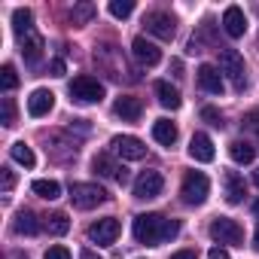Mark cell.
Masks as SVG:
<instances>
[{
    "mask_svg": "<svg viewBox=\"0 0 259 259\" xmlns=\"http://www.w3.org/2000/svg\"><path fill=\"white\" fill-rule=\"evenodd\" d=\"M132 232H135V238H138L141 244H147V247H159L162 241L177 238L180 223L165 220V217H159V213H141V217H135Z\"/></svg>",
    "mask_w": 259,
    "mask_h": 259,
    "instance_id": "cell-1",
    "label": "cell"
},
{
    "mask_svg": "<svg viewBox=\"0 0 259 259\" xmlns=\"http://www.w3.org/2000/svg\"><path fill=\"white\" fill-rule=\"evenodd\" d=\"M220 73H226L235 85V92H244L247 89V73H244V58L241 52L235 49H223L220 52Z\"/></svg>",
    "mask_w": 259,
    "mask_h": 259,
    "instance_id": "cell-2",
    "label": "cell"
},
{
    "mask_svg": "<svg viewBox=\"0 0 259 259\" xmlns=\"http://www.w3.org/2000/svg\"><path fill=\"white\" fill-rule=\"evenodd\" d=\"M207 192H210V180L201 174V171H189L183 177V186H180V195L186 204H204L207 201Z\"/></svg>",
    "mask_w": 259,
    "mask_h": 259,
    "instance_id": "cell-3",
    "label": "cell"
},
{
    "mask_svg": "<svg viewBox=\"0 0 259 259\" xmlns=\"http://www.w3.org/2000/svg\"><path fill=\"white\" fill-rule=\"evenodd\" d=\"M70 201L79 210H92V207H98V204L107 201V192L98 183H73L70 186Z\"/></svg>",
    "mask_w": 259,
    "mask_h": 259,
    "instance_id": "cell-4",
    "label": "cell"
},
{
    "mask_svg": "<svg viewBox=\"0 0 259 259\" xmlns=\"http://www.w3.org/2000/svg\"><path fill=\"white\" fill-rule=\"evenodd\" d=\"M210 238L217 244H226V247H241L244 244V229L229 217H217L210 223Z\"/></svg>",
    "mask_w": 259,
    "mask_h": 259,
    "instance_id": "cell-5",
    "label": "cell"
},
{
    "mask_svg": "<svg viewBox=\"0 0 259 259\" xmlns=\"http://www.w3.org/2000/svg\"><path fill=\"white\" fill-rule=\"evenodd\" d=\"M70 98L73 101H79V104H98L101 98H104V85L95 79V76H76L73 82H70Z\"/></svg>",
    "mask_w": 259,
    "mask_h": 259,
    "instance_id": "cell-6",
    "label": "cell"
},
{
    "mask_svg": "<svg viewBox=\"0 0 259 259\" xmlns=\"http://www.w3.org/2000/svg\"><path fill=\"white\" fill-rule=\"evenodd\" d=\"M110 147H113L116 156H122V159H128V162H141V159L147 156L144 141H141V138H132V135H116V138L110 141Z\"/></svg>",
    "mask_w": 259,
    "mask_h": 259,
    "instance_id": "cell-7",
    "label": "cell"
},
{
    "mask_svg": "<svg viewBox=\"0 0 259 259\" xmlns=\"http://www.w3.org/2000/svg\"><path fill=\"white\" fill-rule=\"evenodd\" d=\"M119 232H122L119 220L107 217V220H98V223H92V226H89V241H92V244H98V247H107V244H113V241L119 238Z\"/></svg>",
    "mask_w": 259,
    "mask_h": 259,
    "instance_id": "cell-8",
    "label": "cell"
},
{
    "mask_svg": "<svg viewBox=\"0 0 259 259\" xmlns=\"http://www.w3.org/2000/svg\"><path fill=\"white\" fill-rule=\"evenodd\" d=\"M162 189H165V177L159 174V171H144L138 180H135V198H156V195H162Z\"/></svg>",
    "mask_w": 259,
    "mask_h": 259,
    "instance_id": "cell-9",
    "label": "cell"
},
{
    "mask_svg": "<svg viewBox=\"0 0 259 259\" xmlns=\"http://www.w3.org/2000/svg\"><path fill=\"white\" fill-rule=\"evenodd\" d=\"M144 25H147V31L156 34L159 40H174V34H177V22H174V16H168V13H150V16L144 19Z\"/></svg>",
    "mask_w": 259,
    "mask_h": 259,
    "instance_id": "cell-10",
    "label": "cell"
},
{
    "mask_svg": "<svg viewBox=\"0 0 259 259\" xmlns=\"http://www.w3.org/2000/svg\"><path fill=\"white\" fill-rule=\"evenodd\" d=\"M92 168H95V174L110 177V180H116V183H125V180H128L125 165H116L110 153H98V156H95V162H92Z\"/></svg>",
    "mask_w": 259,
    "mask_h": 259,
    "instance_id": "cell-11",
    "label": "cell"
},
{
    "mask_svg": "<svg viewBox=\"0 0 259 259\" xmlns=\"http://www.w3.org/2000/svg\"><path fill=\"white\" fill-rule=\"evenodd\" d=\"M223 31H226L232 40L244 37V31H247V16H244L241 7H229V10L223 13Z\"/></svg>",
    "mask_w": 259,
    "mask_h": 259,
    "instance_id": "cell-12",
    "label": "cell"
},
{
    "mask_svg": "<svg viewBox=\"0 0 259 259\" xmlns=\"http://www.w3.org/2000/svg\"><path fill=\"white\" fill-rule=\"evenodd\" d=\"M132 52H135V58H138L141 64H147V67H156V64L162 61V49H159L156 43H150L147 37H138V40L132 43Z\"/></svg>",
    "mask_w": 259,
    "mask_h": 259,
    "instance_id": "cell-13",
    "label": "cell"
},
{
    "mask_svg": "<svg viewBox=\"0 0 259 259\" xmlns=\"http://www.w3.org/2000/svg\"><path fill=\"white\" fill-rule=\"evenodd\" d=\"M198 85H201L204 92H210V95H223V92H226L223 73H220V67H213V64H201V67H198Z\"/></svg>",
    "mask_w": 259,
    "mask_h": 259,
    "instance_id": "cell-14",
    "label": "cell"
},
{
    "mask_svg": "<svg viewBox=\"0 0 259 259\" xmlns=\"http://www.w3.org/2000/svg\"><path fill=\"white\" fill-rule=\"evenodd\" d=\"M52 107H55V95H52L49 89H37V92H31V98H28V113H31L34 119L49 116Z\"/></svg>",
    "mask_w": 259,
    "mask_h": 259,
    "instance_id": "cell-15",
    "label": "cell"
},
{
    "mask_svg": "<svg viewBox=\"0 0 259 259\" xmlns=\"http://www.w3.org/2000/svg\"><path fill=\"white\" fill-rule=\"evenodd\" d=\"M113 113H116L122 122H138L141 113H144V104H141L138 98H132V95H122V98H116Z\"/></svg>",
    "mask_w": 259,
    "mask_h": 259,
    "instance_id": "cell-16",
    "label": "cell"
},
{
    "mask_svg": "<svg viewBox=\"0 0 259 259\" xmlns=\"http://www.w3.org/2000/svg\"><path fill=\"white\" fill-rule=\"evenodd\" d=\"M223 186H226V201H229V204H241V201H244L247 183H244V177H241L238 171H226Z\"/></svg>",
    "mask_w": 259,
    "mask_h": 259,
    "instance_id": "cell-17",
    "label": "cell"
},
{
    "mask_svg": "<svg viewBox=\"0 0 259 259\" xmlns=\"http://www.w3.org/2000/svg\"><path fill=\"white\" fill-rule=\"evenodd\" d=\"M189 156L195 159V162H213V141L204 135V132H198V135H192V141H189Z\"/></svg>",
    "mask_w": 259,
    "mask_h": 259,
    "instance_id": "cell-18",
    "label": "cell"
},
{
    "mask_svg": "<svg viewBox=\"0 0 259 259\" xmlns=\"http://www.w3.org/2000/svg\"><path fill=\"white\" fill-rule=\"evenodd\" d=\"M156 95H159V104H162L165 110H180V104H183L180 92H177L168 79H159V82H156Z\"/></svg>",
    "mask_w": 259,
    "mask_h": 259,
    "instance_id": "cell-19",
    "label": "cell"
},
{
    "mask_svg": "<svg viewBox=\"0 0 259 259\" xmlns=\"http://www.w3.org/2000/svg\"><path fill=\"white\" fill-rule=\"evenodd\" d=\"M153 138L162 144V147H174L177 144V125L171 119H156L153 122Z\"/></svg>",
    "mask_w": 259,
    "mask_h": 259,
    "instance_id": "cell-20",
    "label": "cell"
},
{
    "mask_svg": "<svg viewBox=\"0 0 259 259\" xmlns=\"http://www.w3.org/2000/svg\"><path fill=\"white\" fill-rule=\"evenodd\" d=\"M22 55H25V61L28 64H37L40 58H43V37L40 34H28V37H22Z\"/></svg>",
    "mask_w": 259,
    "mask_h": 259,
    "instance_id": "cell-21",
    "label": "cell"
},
{
    "mask_svg": "<svg viewBox=\"0 0 259 259\" xmlns=\"http://www.w3.org/2000/svg\"><path fill=\"white\" fill-rule=\"evenodd\" d=\"M229 156H232V162H238V165H250V162L256 159V147L247 144V141H232V144H229Z\"/></svg>",
    "mask_w": 259,
    "mask_h": 259,
    "instance_id": "cell-22",
    "label": "cell"
},
{
    "mask_svg": "<svg viewBox=\"0 0 259 259\" xmlns=\"http://www.w3.org/2000/svg\"><path fill=\"white\" fill-rule=\"evenodd\" d=\"M31 189H34L40 198H46V201L61 198V183H58V180H34V183H31Z\"/></svg>",
    "mask_w": 259,
    "mask_h": 259,
    "instance_id": "cell-23",
    "label": "cell"
},
{
    "mask_svg": "<svg viewBox=\"0 0 259 259\" xmlns=\"http://www.w3.org/2000/svg\"><path fill=\"white\" fill-rule=\"evenodd\" d=\"M31 22H34V13H31L28 7H19V10L13 13V28H16L19 37H28V34H31Z\"/></svg>",
    "mask_w": 259,
    "mask_h": 259,
    "instance_id": "cell-24",
    "label": "cell"
},
{
    "mask_svg": "<svg viewBox=\"0 0 259 259\" xmlns=\"http://www.w3.org/2000/svg\"><path fill=\"white\" fill-rule=\"evenodd\" d=\"M10 156H13L19 165H25V168H34V165H37V156H34V150H31L28 144H22V141L10 147Z\"/></svg>",
    "mask_w": 259,
    "mask_h": 259,
    "instance_id": "cell-25",
    "label": "cell"
},
{
    "mask_svg": "<svg viewBox=\"0 0 259 259\" xmlns=\"http://www.w3.org/2000/svg\"><path fill=\"white\" fill-rule=\"evenodd\" d=\"M37 229H40V223H37V217L31 210H22L16 217V232L19 235H37Z\"/></svg>",
    "mask_w": 259,
    "mask_h": 259,
    "instance_id": "cell-26",
    "label": "cell"
},
{
    "mask_svg": "<svg viewBox=\"0 0 259 259\" xmlns=\"http://www.w3.org/2000/svg\"><path fill=\"white\" fill-rule=\"evenodd\" d=\"M46 229H49V235H67V229H70L67 213H52V217L46 220Z\"/></svg>",
    "mask_w": 259,
    "mask_h": 259,
    "instance_id": "cell-27",
    "label": "cell"
},
{
    "mask_svg": "<svg viewBox=\"0 0 259 259\" xmlns=\"http://www.w3.org/2000/svg\"><path fill=\"white\" fill-rule=\"evenodd\" d=\"M135 13V0H113L110 4V16L113 19H128Z\"/></svg>",
    "mask_w": 259,
    "mask_h": 259,
    "instance_id": "cell-28",
    "label": "cell"
},
{
    "mask_svg": "<svg viewBox=\"0 0 259 259\" xmlns=\"http://www.w3.org/2000/svg\"><path fill=\"white\" fill-rule=\"evenodd\" d=\"M0 122H4L7 128L16 125V101L13 98H4V104H0Z\"/></svg>",
    "mask_w": 259,
    "mask_h": 259,
    "instance_id": "cell-29",
    "label": "cell"
},
{
    "mask_svg": "<svg viewBox=\"0 0 259 259\" xmlns=\"http://www.w3.org/2000/svg\"><path fill=\"white\" fill-rule=\"evenodd\" d=\"M0 85H4V92H13L19 85V76H16L13 64H4V70H0Z\"/></svg>",
    "mask_w": 259,
    "mask_h": 259,
    "instance_id": "cell-30",
    "label": "cell"
},
{
    "mask_svg": "<svg viewBox=\"0 0 259 259\" xmlns=\"http://www.w3.org/2000/svg\"><path fill=\"white\" fill-rule=\"evenodd\" d=\"M92 16H95V7H92V4H79V7H76V10L70 13L73 25H85V22H89Z\"/></svg>",
    "mask_w": 259,
    "mask_h": 259,
    "instance_id": "cell-31",
    "label": "cell"
},
{
    "mask_svg": "<svg viewBox=\"0 0 259 259\" xmlns=\"http://www.w3.org/2000/svg\"><path fill=\"white\" fill-rule=\"evenodd\" d=\"M201 119L207 125H213V128H223V113L217 107H201Z\"/></svg>",
    "mask_w": 259,
    "mask_h": 259,
    "instance_id": "cell-32",
    "label": "cell"
},
{
    "mask_svg": "<svg viewBox=\"0 0 259 259\" xmlns=\"http://www.w3.org/2000/svg\"><path fill=\"white\" fill-rule=\"evenodd\" d=\"M43 259H70V250L67 247H61V244H55V247H49L46 250V256Z\"/></svg>",
    "mask_w": 259,
    "mask_h": 259,
    "instance_id": "cell-33",
    "label": "cell"
},
{
    "mask_svg": "<svg viewBox=\"0 0 259 259\" xmlns=\"http://www.w3.org/2000/svg\"><path fill=\"white\" fill-rule=\"evenodd\" d=\"M64 70H67V67H64V61H61V58H52L49 73H52V76H64Z\"/></svg>",
    "mask_w": 259,
    "mask_h": 259,
    "instance_id": "cell-34",
    "label": "cell"
},
{
    "mask_svg": "<svg viewBox=\"0 0 259 259\" xmlns=\"http://www.w3.org/2000/svg\"><path fill=\"white\" fill-rule=\"evenodd\" d=\"M241 125H247V128H259V110H250V113L244 116Z\"/></svg>",
    "mask_w": 259,
    "mask_h": 259,
    "instance_id": "cell-35",
    "label": "cell"
},
{
    "mask_svg": "<svg viewBox=\"0 0 259 259\" xmlns=\"http://www.w3.org/2000/svg\"><path fill=\"white\" fill-rule=\"evenodd\" d=\"M0 171H4V189H7V192H10V189H13V186H16V174H13V171H10V168H0Z\"/></svg>",
    "mask_w": 259,
    "mask_h": 259,
    "instance_id": "cell-36",
    "label": "cell"
},
{
    "mask_svg": "<svg viewBox=\"0 0 259 259\" xmlns=\"http://www.w3.org/2000/svg\"><path fill=\"white\" fill-rule=\"evenodd\" d=\"M210 259H229V250L226 247H210Z\"/></svg>",
    "mask_w": 259,
    "mask_h": 259,
    "instance_id": "cell-37",
    "label": "cell"
},
{
    "mask_svg": "<svg viewBox=\"0 0 259 259\" xmlns=\"http://www.w3.org/2000/svg\"><path fill=\"white\" fill-rule=\"evenodd\" d=\"M171 259H198V256H195L192 250H180V253H174Z\"/></svg>",
    "mask_w": 259,
    "mask_h": 259,
    "instance_id": "cell-38",
    "label": "cell"
},
{
    "mask_svg": "<svg viewBox=\"0 0 259 259\" xmlns=\"http://www.w3.org/2000/svg\"><path fill=\"white\" fill-rule=\"evenodd\" d=\"M79 259H98V256H95L92 250H82V253H79Z\"/></svg>",
    "mask_w": 259,
    "mask_h": 259,
    "instance_id": "cell-39",
    "label": "cell"
},
{
    "mask_svg": "<svg viewBox=\"0 0 259 259\" xmlns=\"http://www.w3.org/2000/svg\"><path fill=\"white\" fill-rule=\"evenodd\" d=\"M253 183H256V186H259V168H256V171H253Z\"/></svg>",
    "mask_w": 259,
    "mask_h": 259,
    "instance_id": "cell-40",
    "label": "cell"
},
{
    "mask_svg": "<svg viewBox=\"0 0 259 259\" xmlns=\"http://www.w3.org/2000/svg\"><path fill=\"white\" fill-rule=\"evenodd\" d=\"M253 241H256V250H259V226H256V238Z\"/></svg>",
    "mask_w": 259,
    "mask_h": 259,
    "instance_id": "cell-41",
    "label": "cell"
},
{
    "mask_svg": "<svg viewBox=\"0 0 259 259\" xmlns=\"http://www.w3.org/2000/svg\"><path fill=\"white\" fill-rule=\"evenodd\" d=\"M253 210H256V213H259V201H253Z\"/></svg>",
    "mask_w": 259,
    "mask_h": 259,
    "instance_id": "cell-42",
    "label": "cell"
}]
</instances>
